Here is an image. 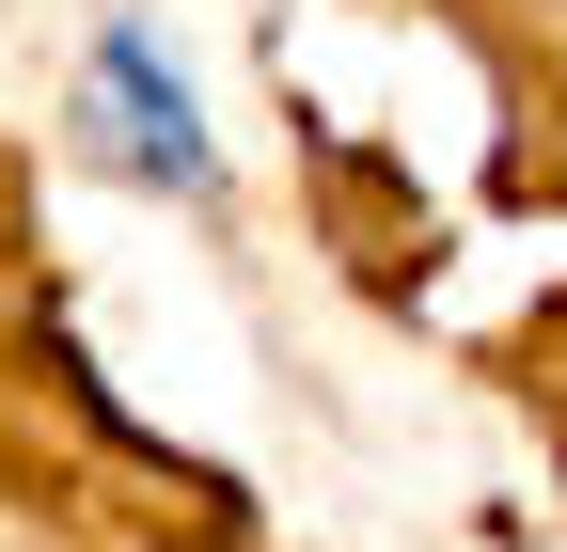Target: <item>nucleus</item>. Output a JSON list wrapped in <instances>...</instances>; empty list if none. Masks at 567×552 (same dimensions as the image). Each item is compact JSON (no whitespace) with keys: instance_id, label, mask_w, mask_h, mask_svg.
<instances>
[{"instance_id":"nucleus-1","label":"nucleus","mask_w":567,"mask_h":552,"mask_svg":"<svg viewBox=\"0 0 567 552\" xmlns=\"http://www.w3.org/2000/svg\"><path fill=\"white\" fill-rule=\"evenodd\" d=\"M80 126H95V159L111 174H142V190H221V143H205V111H189V80H174V48L142 32V17H111L95 32V63H80Z\"/></svg>"}]
</instances>
